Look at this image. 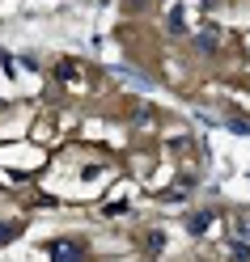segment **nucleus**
Here are the masks:
<instances>
[{"instance_id":"obj_1","label":"nucleus","mask_w":250,"mask_h":262,"mask_svg":"<svg viewBox=\"0 0 250 262\" xmlns=\"http://www.w3.org/2000/svg\"><path fill=\"white\" fill-rule=\"evenodd\" d=\"M187 228H191V233H204V228H208V211H195V216L187 220Z\"/></svg>"},{"instance_id":"obj_3","label":"nucleus","mask_w":250,"mask_h":262,"mask_svg":"<svg viewBox=\"0 0 250 262\" xmlns=\"http://www.w3.org/2000/svg\"><path fill=\"white\" fill-rule=\"evenodd\" d=\"M229 254H233V258H250V245H246V241H233Z\"/></svg>"},{"instance_id":"obj_2","label":"nucleus","mask_w":250,"mask_h":262,"mask_svg":"<svg viewBox=\"0 0 250 262\" xmlns=\"http://www.w3.org/2000/svg\"><path fill=\"white\" fill-rule=\"evenodd\" d=\"M51 254H55V258H81L76 245H51Z\"/></svg>"}]
</instances>
